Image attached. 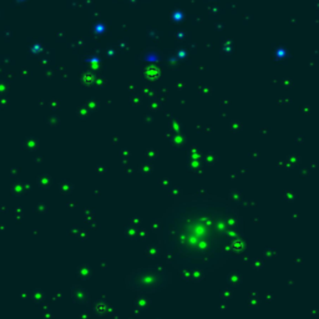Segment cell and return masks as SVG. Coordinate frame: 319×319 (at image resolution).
<instances>
[{
    "mask_svg": "<svg viewBox=\"0 0 319 319\" xmlns=\"http://www.w3.org/2000/svg\"><path fill=\"white\" fill-rule=\"evenodd\" d=\"M158 242L178 269L211 272L241 252L242 216L228 200L214 195L181 196L164 213Z\"/></svg>",
    "mask_w": 319,
    "mask_h": 319,
    "instance_id": "obj_1",
    "label": "cell"
}]
</instances>
